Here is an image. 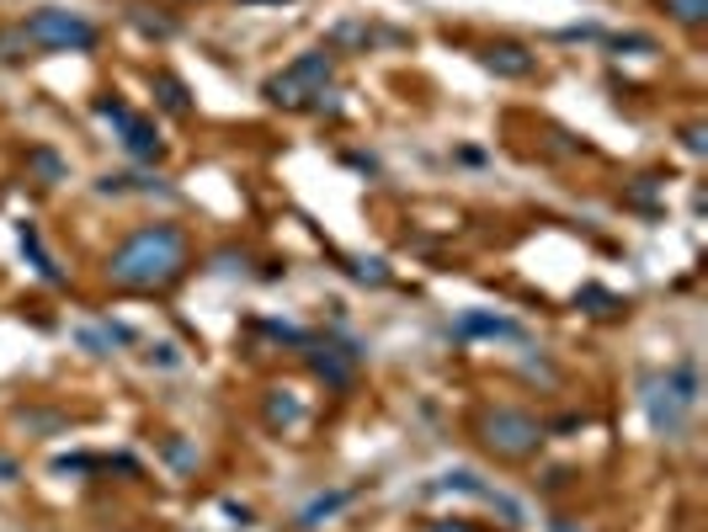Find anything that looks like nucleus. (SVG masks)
<instances>
[{
	"instance_id": "1",
	"label": "nucleus",
	"mask_w": 708,
	"mask_h": 532,
	"mask_svg": "<svg viewBox=\"0 0 708 532\" xmlns=\"http://www.w3.org/2000/svg\"><path fill=\"white\" fill-rule=\"evenodd\" d=\"M187 272V235L176 224H145L107 256V277L118 288H171Z\"/></svg>"
},
{
	"instance_id": "2",
	"label": "nucleus",
	"mask_w": 708,
	"mask_h": 532,
	"mask_svg": "<svg viewBox=\"0 0 708 532\" xmlns=\"http://www.w3.org/2000/svg\"><path fill=\"white\" fill-rule=\"evenodd\" d=\"M22 38L38 43V49H53V53H86L97 49V22L80 17V11H59V6H43L22 22Z\"/></svg>"
},
{
	"instance_id": "3",
	"label": "nucleus",
	"mask_w": 708,
	"mask_h": 532,
	"mask_svg": "<svg viewBox=\"0 0 708 532\" xmlns=\"http://www.w3.org/2000/svg\"><path fill=\"white\" fill-rule=\"evenodd\" d=\"M331 75H336V53L331 49L298 53L288 70L267 80V101H277V107H309V97H325Z\"/></svg>"
},
{
	"instance_id": "4",
	"label": "nucleus",
	"mask_w": 708,
	"mask_h": 532,
	"mask_svg": "<svg viewBox=\"0 0 708 532\" xmlns=\"http://www.w3.org/2000/svg\"><path fill=\"white\" fill-rule=\"evenodd\" d=\"M480 442L501 459H533L543 447V426H538L528 411H512V405H495V411L480 415Z\"/></svg>"
},
{
	"instance_id": "5",
	"label": "nucleus",
	"mask_w": 708,
	"mask_h": 532,
	"mask_svg": "<svg viewBox=\"0 0 708 532\" xmlns=\"http://www.w3.org/2000/svg\"><path fill=\"white\" fill-rule=\"evenodd\" d=\"M639 400H645V415H650V426H656L660 436H682V426H687V415H692V411H682V400L671 394L666 373H650Z\"/></svg>"
},
{
	"instance_id": "6",
	"label": "nucleus",
	"mask_w": 708,
	"mask_h": 532,
	"mask_svg": "<svg viewBox=\"0 0 708 532\" xmlns=\"http://www.w3.org/2000/svg\"><path fill=\"white\" fill-rule=\"evenodd\" d=\"M432 490H459V495H474V501H485V506L501 511L507 522H522V506H517V501H507L495 484H485L480 474H474V469H453V474H442Z\"/></svg>"
},
{
	"instance_id": "7",
	"label": "nucleus",
	"mask_w": 708,
	"mask_h": 532,
	"mask_svg": "<svg viewBox=\"0 0 708 532\" xmlns=\"http://www.w3.org/2000/svg\"><path fill=\"white\" fill-rule=\"evenodd\" d=\"M453 336L464 341H517L522 336V325L507 315H490V309H464V315L453 319Z\"/></svg>"
},
{
	"instance_id": "8",
	"label": "nucleus",
	"mask_w": 708,
	"mask_h": 532,
	"mask_svg": "<svg viewBox=\"0 0 708 532\" xmlns=\"http://www.w3.org/2000/svg\"><path fill=\"white\" fill-rule=\"evenodd\" d=\"M357 357L363 352H352V346H336V341H325V346H309V363H315V373L325 378V384L346 388L352 378H357Z\"/></svg>"
},
{
	"instance_id": "9",
	"label": "nucleus",
	"mask_w": 708,
	"mask_h": 532,
	"mask_svg": "<svg viewBox=\"0 0 708 532\" xmlns=\"http://www.w3.org/2000/svg\"><path fill=\"white\" fill-rule=\"evenodd\" d=\"M485 70L507 75V80H528L538 70V53H528L522 43H490L485 49Z\"/></svg>"
},
{
	"instance_id": "10",
	"label": "nucleus",
	"mask_w": 708,
	"mask_h": 532,
	"mask_svg": "<svg viewBox=\"0 0 708 532\" xmlns=\"http://www.w3.org/2000/svg\"><path fill=\"white\" fill-rule=\"evenodd\" d=\"M118 139H122V149H128L134 160H160V155H166L160 134H155V122L139 118V112H134V118H128V122L118 128Z\"/></svg>"
},
{
	"instance_id": "11",
	"label": "nucleus",
	"mask_w": 708,
	"mask_h": 532,
	"mask_svg": "<svg viewBox=\"0 0 708 532\" xmlns=\"http://www.w3.org/2000/svg\"><path fill=\"white\" fill-rule=\"evenodd\" d=\"M666 384L682 400V411H698V394H704V384H698V357H682L677 367H666Z\"/></svg>"
},
{
	"instance_id": "12",
	"label": "nucleus",
	"mask_w": 708,
	"mask_h": 532,
	"mask_svg": "<svg viewBox=\"0 0 708 532\" xmlns=\"http://www.w3.org/2000/svg\"><path fill=\"white\" fill-rule=\"evenodd\" d=\"M22 250H27V262L38 266V277H43V283H53V288L65 283V272L53 266L49 245H43V235H38V224H22Z\"/></svg>"
},
{
	"instance_id": "13",
	"label": "nucleus",
	"mask_w": 708,
	"mask_h": 532,
	"mask_svg": "<svg viewBox=\"0 0 708 532\" xmlns=\"http://www.w3.org/2000/svg\"><path fill=\"white\" fill-rule=\"evenodd\" d=\"M342 506H352V490H325V495H315L309 506L298 511V528H319V522H331Z\"/></svg>"
},
{
	"instance_id": "14",
	"label": "nucleus",
	"mask_w": 708,
	"mask_h": 532,
	"mask_svg": "<svg viewBox=\"0 0 708 532\" xmlns=\"http://www.w3.org/2000/svg\"><path fill=\"white\" fill-rule=\"evenodd\" d=\"M155 101H160V107H166V112H176V118H187V112H193V97H187V86H181V80H176V75H155Z\"/></svg>"
},
{
	"instance_id": "15",
	"label": "nucleus",
	"mask_w": 708,
	"mask_h": 532,
	"mask_svg": "<svg viewBox=\"0 0 708 532\" xmlns=\"http://www.w3.org/2000/svg\"><path fill=\"white\" fill-rule=\"evenodd\" d=\"M75 341H80V346H86V352H97V357H107V352H112V346H118V341H128V331H122V325H86V331H75Z\"/></svg>"
},
{
	"instance_id": "16",
	"label": "nucleus",
	"mask_w": 708,
	"mask_h": 532,
	"mask_svg": "<svg viewBox=\"0 0 708 532\" xmlns=\"http://www.w3.org/2000/svg\"><path fill=\"white\" fill-rule=\"evenodd\" d=\"M298 415H304V411H298V400H288L283 388H277V394L267 400V421H272V426H294Z\"/></svg>"
},
{
	"instance_id": "17",
	"label": "nucleus",
	"mask_w": 708,
	"mask_h": 532,
	"mask_svg": "<svg viewBox=\"0 0 708 532\" xmlns=\"http://www.w3.org/2000/svg\"><path fill=\"white\" fill-rule=\"evenodd\" d=\"M27 166L38 170L43 181H65V160H59L53 149H32V155H27Z\"/></svg>"
},
{
	"instance_id": "18",
	"label": "nucleus",
	"mask_w": 708,
	"mask_h": 532,
	"mask_svg": "<svg viewBox=\"0 0 708 532\" xmlns=\"http://www.w3.org/2000/svg\"><path fill=\"white\" fill-rule=\"evenodd\" d=\"M666 11H671V17H677L682 27H704L708 0H666Z\"/></svg>"
},
{
	"instance_id": "19",
	"label": "nucleus",
	"mask_w": 708,
	"mask_h": 532,
	"mask_svg": "<svg viewBox=\"0 0 708 532\" xmlns=\"http://www.w3.org/2000/svg\"><path fill=\"white\" fill-rule=\"evenodd\" d=\"M128 17L145 27L149 38H176V22H166V17H149V6H128Z\"/></svg>"
},
{
	"instance_id": "20",
	"label": "nucleus",
	"mask_w": 708,
	"mask_h": 532,
	"mask_svg": "<svg viewBox=\"0 0 708 532\" xmlns=\"http://www.w3.org/2000/svg\"><path fill=\"white\" fill-rule=\"evenodd\" d=\"M97 118H107V122H118V128H122L134 112H128V101H118L112 91H107V97H97Z\"/></svg>"
},
{
	"instance_id": "21",
	"label": "nucleus",
	"mask_w": 708,
	"mask_h": 532,
	"mask_svg": "<svg viewBox=\"0 0 708 532\" xmlns=\"http://www.w3.org/2000/svg\"><path fill=\"white\" fill-rule=\"evenodd\" d=\"M581 304H597L591 315H612V309H618V298H612V293H602V288H587V293H581Z\"/></svg>"
},
{
	"instance_id": "22",
	"label": "nucleus",
	"mask_w": 708,
	"mask_h": 532,
	"mask_svg": "<svg viewBox=\"0 0 708 532\" xmlns=\"http://www.w3.org/2000/svg\"><path fill=\"white\" fill-rule=\"evenodd\" d=\"M352 272H357L363 283H390V272H384V262H357Z\"/></svg>"
},
{
	"instance_id": "23",
	"label": "nucleus",
	"mask_w": 708,
	"mask_h": 532,
	"mask_svg": "<svg viewBox=\"0 0 708 532\" xmlns=\"http://www.w3.org/2000/svg\"><path fill=\"white\" fill-rule=\"evenodd\" d=\"M682 145L692 149V155H704V149H708V139H704V128H698V122H692V128H682Z\"/></svg>"
},
{
	"instance_id": "24",
	"label": "nucleus",
	"mask_w": 708,
	"mask_h": 532,
	"mask_svg": "<svg viewBox=\"0 0 708 532\" xmlns=\"http://www.w3.org/2000/svg\"><path fill=\"white\" fill-rule=\"evenodd\" d=\"M0 474H6V480H17V463H11V459H0Z\"/></svg>"
},
{
	"instance_id": "25",
	"label": "nucleus",
	"mask_w": 708,
	"mask_h": 532,
	"mask_svg": "<svg viewBox=\"0 0 708 532\" xmlns=\"http://www.w3.org/2000/svg\"><path fill=\"white\" fill-rule=\"evenodd\" d=\"M437 532H448V528H437ZM453 532H464V528H453Z\"/></svg>"
}]
</instances>
